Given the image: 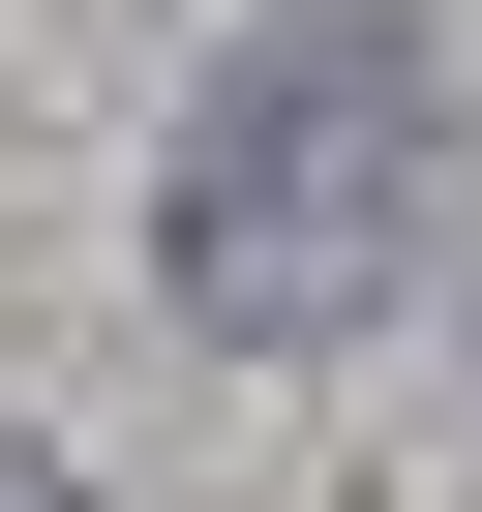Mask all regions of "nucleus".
Masks as SVG:
<instances>
[{
	"instance_id": "1",
	"label": "nucleus",
	"mask_w": 482,
	"mask_h": 512,
	"mask_svg": "<svg viewBox=\"0 0 482 512\" xmlns=\"http://www.w3.org/2000/svg\"><path fill=\"white\" fill-rule=\"evenodd\" d=\"M422 211H452V61L422 31H272V61H211L151 241H181V302L211 332H362L422 272Z\"/></svg>"
},
{
	"instance_id": "2",
	"label": "nucleus",
	"mask_w": 482,
	"mask_h": 512,
	"mask_svg": "<svg viewBox=\"0 0 482 512\" xmlns=\"http://www.w3.org/2000/svg\"><path fill=\"white\" fill-rule=\"evenodd\" d=\"M0 512H91V482H61V452H0Z\"/></svg>"
}]
</instances>
